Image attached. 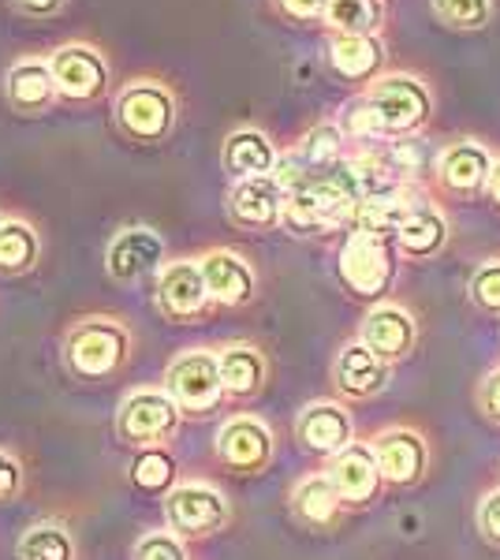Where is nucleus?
<instances>
[{"label": "nucleus", "mask_w": 500, "mask_h": 560, "mask_svg": "<svg viewBox=\"0 0 500 560\" xmlns=\"http://www.w3.org/2000/svg\"><path fill=\"white\" fill-rule=\"evenodd\" d=\"M362 202L359 184H354L351 161H336L329 168H306L303 176L288 187L284 202V229L295 236H325L344 224H351L354 206Z\"/></svg>", "instance_id": "f257e3e1"}, {"label": "nucleus", "mask_w": 500, "mask_h": 560, "mask_svg": "<svg viewBox=\"0 0 500 560\" xmlns=\"http://www.w3.org/2000/svg\"><path fill=\"white\" fill-rule=\"evenodd\" d=\"M362 102H367L370 113H374L385 142L418 135L426 124H430V113H433L430 86H426L418 75H407V71L377 75L374 83L362 90Z\"/></svg>", "instance_id": "f03ea898"}, {"label": "nucleus", "mask_w": 500, "mask_h": 560, "mask_svg": "<svg viewBox=\"0 0 500 560\" xmlns=\"http://www.w3.org/2000/svg\"><path fill=\"white\" fill-rule=\"evenodd\" d=\"M116 124L135 142H161L176 124V94L161 79H131L116 94Z\"/></svg>", "instance_id": "7ed1b4c3"}, {"label": "nucleus", "mask_w": 500, "mask_h": 560, "mask_svg": "<svg viewBox=\"0 0 500 560\" xmlns=\"http://www.w3.org/2000/svg\"><path fill=\"white\" fill-rule=\"evenodd\" d=\"M340 280L359 300H381L396 280V243L367 232H348L340 247Z\"/></svg>", "instance_id": "20e7f679"}, {"label": "nucleus", "mask_w": 500, "mask_h": 560, "mask_svg": "<svg viewBox=\"0 0 500 560\" xmlns=\"http://www.w3.org/2000/svg\"><path fill=\"white\" fill-rule=\"evenodd\" d=\"M68 366L83 377H108L127 363L131 337L116 318H83L63 340Z\"/></svg>", "instance_id": "39448f33"}, {"label": "nucleus", "mask_w": 500, "mask_h": 560, "mask_svg": "<svg viewBox=\"0 0 500 560\" xmlns=\"http://www.w3.org/2000/svg\"><path fill=\"white\" fill-rule=\"evenodd\" d=\"M165 393L176 400L179 411L187 415H209L221 404L224 382H221V355L206 348L184 351L172 359L165 374Z\"/></svg>", "instance_id": "423d86ee"}, {"label": "nucleus", "mask_w": 500, "mask_h": 560, "mask_svg": "<svg viewBox=\"0 0 500 560\" xmlns=\"http://www.w3.org/2000/svg\"><path fill=\"white\" fill-rule=\"evenodd\" d=\"M49 71L63 102H97L108 90V60L86 42H68L53 49Z\"/></svg>", "instance_id": "0eeeda50"}, {"label": "nucleus", "mask_w": 500, "mask_h": 560, "mask_svg": "<svg viewBox=\"0 0 500 560\" xmlns=\"http://www.w3.org/2000/svg\"><path fill=\"white\" fill-rule=\"evenodd\" d=\"M179 415L184 411L176 408V400L168 393L139 388L116 411V430H120L127 445H158V441H165L179 430Z\"/></svg>", "instance_id": "6e6552de"}, {"label": "nucleus", "mask_w": 500, "mask_h": 560, "mask_svg": "<svg viewBox=\"0 0 500 560\" xmlns=\"http://www.w3.org/2000/svg\"><path fill=\"white\" fill-rule=\"evenodd\" d=\"M165 520L176 535L184 538H206L229 523V501L221 490L206 482H184L165 497Z\"/></svg>", "instance_id": "1a4fd4ad"}, {"label": "nucleus", "mask_w": 500, "mask_h": 560, "mask_svg": "<svg viewBox=\"0 0 500 560\" xmlns=\"http://www.w3.org/2000/svg\"><path fill=\"white\" fill-rule=\"evenodd\" d=\"M325 475H329V482L336 486V493H340L344 509H362V504H370L381 493V482H385L377 467L374 445H367V441H351L344 453H336L329 459V467H325Z\"/></svg>", "instance_id": "9d476101"}, {"label": "nucleus", "mask_w": 500, "mask_h": 560, "mask_svg": "<svg viewBox=\"0 0 500 560\" xmlns=\"http://www.w3.org/2000/svg\"><path fill=\"white\" fill-rule=\"evenodd\" d=\"M213 303L209 300V288L202 277V266L190 258L179 261H165L158 273V306L161 314L172 322H190V318H202L206 306Z\"/></svg>", "instance_id": "9b49d317"}, {"label": "nucleus", "mask_w": 500, "mask_h": 560, "mask_svg": "<svg viewBox=\"0 0 500 560\" xmlns=\"http://www.w3.org/2000/svg\"><path fill=\"white\" fill-rule=\"evenodd\" d=\"M105 266L108 277L120 280V284L142 280L147 273H161V266H165V240L153 229H142V224L120 229L105 250Z\"/></svg>", "instance_id": "f8f14e48"}, {"label": "nucleus", "mask_w": 500, "mask_h": 560, "mask_svg": "<svg viewBox=\"0 0 500 560\" xmlns=\"http://www.w3.org/2000/svg\"><path fill=\"white\" fill-rule=\"evenodd\" d=\"M217 456L243 475H258L269 467L272 459V433L261 419L254 415H235L217 433Z\"/></svg>", "instance_id": "ddd939ff"}, {"label": "nucleus", "mask_w": 500, "mask_h": 560, "mask_svg": "<svg viewBox=\"0 0 500 560\" xmlns=\"http://www.w3.org/2000/svg\"><path fill=\"white\" fill-rule=\"evenodd\" d=\"M359 340L374 351L377 359H385L388 366L407 359L415 351V340H418V322L411 318V311L396 303H377L374 311L362 318V329H359Z\"/></svg>", "instance_id": "4468645a"}, {"label": "nucleus", "mask_w": 500, "mask_h": 560, "mask_svg": "<svg viewBox=\"0 0 500 560\" xmlns=\"http://www.w3.org/2000/svg\"><path fill=\"white\" fill-rule=\"evenodd\" d=\"M493 153H489L481 142L475 139H460V142H449L441 153H438V184L444 191L452 195H478L489 187V176H493Z\"/></svg>", "instance_id": "2eb2a0df"}, {"label": "nucleus", "mask_w": 500, "mask_h": 560, "mask_svg": "<svg viewBox=\"0 0 500 560\" xmlns=\"http://www.w3.org/2000/svg\"><path fill=\"white\" fill-rule=\"evenodd\" d=\"M374 453H377L381 478H385V482H393V486L422 482L426 467H430V448H426V438L418 430H407V427L377 433Z\"/></svg>", "instance_id": "dca6fc26"}, {"label": "nucleus", "mask_w": 500, "mask_h": 560, "mask_svg": "<svg viewBox=\"0 0 500 560\" xmlns=\"http://www.w3.org/2000/svg\"><path fill=\"white\" fill-rule=\"evenodd\" d=\"M284 202L288 191L277 184V176L235 179V187L229 191V213L243 229H277V224H284Z\"/></svg>", "instance_id": "f3484780"}, {"label": "nucleus", "mask_w": 500, "mask_h": 560, "mask_svg": "<svg viewBox=\"0 0 500 560\" xmlns=\"http://www.w3.org/2000/svg\"><path fill=\"white\" fill-rule=\"evenodd\" d=\"M295 433H299V441H303L306 453L325 456V459L344 453V448L354 441L348 408H340V404H333V400L303 408V415H299V422H295Z\"/></svg>", "instance_id": "a211bd4d"}, {"label": "nucleus", "mask_w": 500, "mask_h": 560, "mask_svg": "<svg viewBox=\"0 0 500 560\" xmlns=\"http://www.w3.org/2000/svg\"><path fill=\"white\" fill-rule=\"evenodd\" d=\"M449 247V217L438 210V202H430L426 195L415 198L407 221L396 232V250L411 261H430Z\"/></svg>", "instance_id": "6ab92c4d"}, {"label": "nucleus", "mask_w": 500, "mask_h": 560, "mask_svg": "<svg viewBox=\"0 0 500 560\" xmlns=\"http://www.w3.org/2000/svg\"><path fill=\"white\" fill-rule=\"evenodd\" d=\"M209 288V300L217 306H243L254 300V288H258V277H254V266L235 250H209V255L198 258Z\"/></svg>", "instance_id": "aec40b11"}, {"label": "nucleus", "mask_w": 500, "mask_h": 560, "mask_svg": "<svg viewBox=\"0 0 500 560\" xmlns=\"http://www.w3.org/2000/svg\"><path fill=\"white\" fill-rule=\"evenodd\" d=\"M388 374H393V366H388L385 359H377L362 340L340 348L336 366H333L336 388H340L348 400H370V396H381L388 385Z\"/></svg>", "instance_id": "412c9836"}, {"label": "nucleus", "mask_w": 500, "mask_h": 560, "mask_svg": "<svg viewBox=\"0 0 500 560\" xmlns=\"http://www.w3.org/2000/svg\"><path fill=\"white\" fill-rule=\"evenodd\" d=\"M325 57L340 79L370 86L385 65V42H381V34H333Z\"/></svg>", "instance_id": "4be33fe9"}, {"label": "nucleus", "mask_w": 500, "mask_h": 560, "mask_svg": "<svg viewBox=\"0 0 500 560\" xmlns=\"http://www.w3.org/2000/svg\"><path fill=\"white\" fill-rule=\"evenodd\" d=\"M221 161L235 179H254V176H272L280 161V150L272 147V139L258 128H240L224 139Z\"/></svg>", "instance_id": "5701e85b"}, {"label": "nucleus", "mask_w": 500, "mask_h": 560, "mask_svg": "<svg viewBox=\"0 0 500 560\" xmlns=\"http://www.w3.org/2000/svg\"><path fill=\"white\" fill-rule=\"evenodd\" d=\"M4 94L20 113H42V108H49L53 97H60L57 83H53L49 60H42V57L15 60V65L4 71Z\"/></svg>", "instance_id": "b1692460"}, {"label": "nucleus", "mask_w": 500, "mask_h": 560, "mask_svg": "<svg viewBox=\"0 0 500 560\" xmlns=\"http://www.w3.org/2000/svg\"><path fill=\"white\" fill-rule=\"evenodd\" d=\"M418 191L411 187V191L404 195H388V198H367V202L354 206L351 213V232H367V236H377V240H393L396 243V232L399 224L407 221V213H411Z\"/></svg>", "instance_id": "393cba45"}, {"label": "nucleus", "mask_w": 500, "mask_h": 560, "mask_svg": "<svg viewBox=\"0 0 500 560\" xmlns=\"http://www.w3.org/2000/svg\"><path fill=\"white\" fill-rule=\"evenodd\" d=\"M292 509H295V516L303 523H311V527H329V523L340 520L344 501H340V493H336V486L329 482V475H311L295 486Z\"/></svg>", "instance_id": "a878e982"}, {"label": "nucleus", "mask_w": 500, "mask_h": 560, "mask_svg": "<svg viewBox=\"0 0 500 560\" xmlns=\"http://www.w3.org/2000/svg\"><path fill=\"white\" fill-rule=\"evenodd\" d=\"M221 355V382H224V393L229 396H254L261 393L266 385V359H261L258 348L251 345H232Z\"/></svg>", "instance_id": "bb28decb"}, {"label": "nucleus", "mask_w": 500, "mask_h": 560, "mask_svg": "<svg viewBox=\"0 0 500 560\" xmlns=\"http://www.w3.org/2000/svg\"><path fill=\"white\" fill-rule=\"evenodd\" d=\"M322 23L333 34H381L385 0H329Z\"/></svg>", "instance_id": "cd10ccee"}, {"label": "nucleus", "mask_w": 500, "mask_h": 560, "mask_svg": "<svg viewBox=\"0 0 500 560\" xmlns=\"http://www.w3.org/2000/svg\"><path fill=\"white\" fill-rule=\"evenodd\" d=\"M295 161L303 168H329L336 161L348 158V135H344L340 124H317L295 142Z\"/></svg>", "instance_id": "c85d7f7f"}, {"label": "nucleus", "mask_w": 500, "mask_h": 560, "mask_svg": "<svg viewBox=\"0 0 500 560\" xmlns=\"http://www.w3.org/2000/svg\"><path fill=\"white\" fill-rule=\"evenodd\" d=\"M42 240L26 221H4L0 224V269L4 273H26L38 261Z\"/></svg>", "instance_id": "c756f323"}, {"label": "nucleus", "mask_w": 500, "mask_h": 560, "mask_svg": "<svg viewBox=\"0 0 500 560\" xmlns=\"http://www.w3.org/2000/svg\"><path fill=\"white\" fill-rule=\"evenodd\" d=\"M20 560H75V541L60 523H34L20 538Z\"/></svg>", "instance_id": "7c9ffc66"}, {"label": "nucleus", "mask_w": 500, "mask_h": 560, "mask_svg": "<svg viewBox=\"0 0 500 560\" xmlns=\"http://www.w3.org/2000/svg\"><path fill=\"white\" fill-rule=\"evenodd\" d=\"M381 150H385L388 165H393L396 173L407 179V184H418V179L430 173V168H438V153L426 147L418 135H407V139H388Z\"/></svg>", "instance_id": "2f4dec72"}, {"label": "nucleus", "mask_w": 500, "mask_h": 560, "mask_svg": "<svg viewBox=\"0 0 500 560\" xmlns=\"http://www.w3.org/2000/svg\"><path fill=\"white\" fill-rule=\"evenodd\" d=\"M131 482L139 486L142 493L172 490V482H176V459H172L165 448L147 445L131 464Z\"/></svg>", "instance_id": "473e14b6"}, {"label": "nucleus", "mask_w": 500, "mask_h": 560, "mask_svg": "<svg viewBox=\"0 0 500 560\" xmlns=\"http://www.w3.org/2000/svg\"><path fill=\"white\" fill-rule=\"evenodd\" d=\"M430 8L449 31H486L493 20V0H430Z\"/></svg>", "instance_id": "72a5a7b5"}, {"label": "nucleus", "mask_w": 500, "mask_h": 560, "mask_svg": "<svg viewBox=\"0 0 500 560\" xmlns=\"http://www.w3.org/2000/svg\"><path fill=\"white\" fill-rule=\"evenodd\" d=\"M467 292H470V303H475L478 311L500 318V258L481 261L475 273H470Z\"/></svg>", "instance_id": "f704fd0d"}, {"label": "nucleus", "mask_w": 500, "mask_h": 560, "mask_svg": "<svg viewBox=\"0 0 500 560\" xmlns=\"http://www.w3.org/2000/svg\"><path fill=\"white\" fill-rule=\"evenodd\" d=\"M135 560H187V549L184 541L168 530H150V535L139 538L135 546Z\"/></svg>", "instance_id": "c9c22d12"}, {"label": "nucleus", "mask_w": 500, "mask_h": 560, "mask_svg": "<svg viewBox=\"0 0 500 560\" xmlns=\"http://www.w3.org/2000/svg\"><path fill=\"white\" fill-rule=\"evenodd\" d=\"M478 530H481V538H486L489 546L500 549V486L481 497V504H478Z\"/></svg>", "instance_id": "e433bc0d"}, {"label": "nucleus", "mask_w": 500, "mask_h": 560, "mask_svg": "<svg viewBox=\"0 0 500 560\" xmlns=\"http://www.w3.org/2000/svg\"><path fill=\"white\" fill-rule=\"evenodd\" d=\"M272 4H277V12L292 23H317V20H325L329 0H272Z\"/></svg>", "instance_id": "4c0bfd02"}, {"label": "nucleus", "mask_w": 500, "mask_h": 560, "mask_svg": "<svg viewBox=\"0 0 500 560\" xmlns=\"http://www.w3.org/2000/svg\"><path fill=\"white\" fill-rule=\"evenodd\" d=\"M478 408H481V415H486L489 422H497V427H500V366L489 370V374L481 377V385H478Z\"/></svg>", "instance_id": "58836bf2"}, {"label": "nucleus", "mask_w": 500, "mask_h": 560, "mask_svg": "<svg viewBox=\"0 0 500 560\" xmlns=\"http://www.w3.org/2000/svg\"><path fill=\"white\" fill-rule=\"evenodd\" d=\"M20 486H23V467L8 453H0V501L20 493Z\"/></svg>", "instance_id": "ea45409f"}, {"label": "nucleus", "mask_w": 500, "mask_h": 560, "mask_svg": "<svg viewBox=\"0 0 500 560\" xmlns=\"http://www.w3.org/2000/svg\"><path fill=\"white\" fill-rule=\"evenodd\" d=\"M23 15H34V20H45V15H57L63 8V0H12Z\"/></svg>", "instance_id": "a19ab883"}, {"label": "nucleus", "mask_w": 500, "mask_h": 560, "mask_svg": "<svg viewBox=\"0 0 500 560\" xmlns=\"http://www.w3.org/2000/svg\"><path fill=\"white\" fill-rule=\"evenodd\" d=\"M486 195L493 198V206H500V158H497V165H493V176H489V187H486Z\"/></svg>", "instance_id": "79ce46f5"}, {"label": "nucleus", "mask_w": 500, "mask_h": 560, "mask_svg": "<svg viewBox=\"0 0 500 560\" xmlns=\"http://www.w3.org/2000/svg\"><path fill=\"white\" fill-rule=\"evenodd\" d=\"M0 224H4V221H0Z\"/></svg>", "instance_id": "37998d69"}]
</instances>
